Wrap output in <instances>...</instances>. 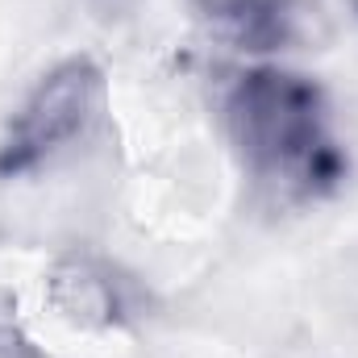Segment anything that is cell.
I'll return each instance as SVG.
<instances>
[{"label":"cell","instance_id":"1","mask_svg":"<svg viewBox=\"0 0 358 358\" xmlns=\"http://www.w3.org/2000/svg\"><path fill=\"white\" fill-rule=\"evenodd\" d=\"M234 146L259 179L292 196L329 192L342 179V150L329 138L325 96L308 76L283 67H250L225 96Z\"/></svg>","mask_w":358,"mask_h":358},{"label":"cell","instance_id":"2","mask_svg":"<svg viewBox=\"0 0 358 358\" xmlns=\"http://www.w3.org/2000/svg\"><path fill=\"white\" fill-rule=\"evenodd\" d=\"M104 100V76L92 59H67L42 76V84L21 104L13 134L0 150L4 171H29L71 142L88 138Z\"/></svg>","mask_w":358,"mask_h":358},{"label":"cell","instance_id":"3","mask_svg":"<svg viewBox=\"0 0 358 358\" xmlns=\"http://www.w3.org/2000/svg\"><path fill=\"white\" fill-rule=\"evenodd\" d=\"M313 13L317 8H308L304 0H196L200 25L234 50L250 55L292 50L308 42Z\"/></svg>","mask_w":358,"mask_h":358},{"label":"cell","instance_id":"4","mask_svg":"<svg viewBox=\"0 0 358 358\" xmlns=\"http://www.w3.org/2000/svg\"><path fill=\"white\" fill-rule=\"evenodd\" d=\"M55 304L71 317H96V313L104 317L113 308V296H108V283L88 267H67L55 275Z\"/></svg>","mask_w":358,"mask_h":358},{"label":"cell","instance_id":"5","mask_svg":"<svg viewBox=\"0 0 358 358\" xmlns=\"http://www.w3.org/2000/svg\"><path fill=\"white\" fill-rule=\"evenodd\" d=\"M350 4H355V8H358V0H350Z\"/></svg>","mask_w":358,"mask_h":358}]
</instances>
